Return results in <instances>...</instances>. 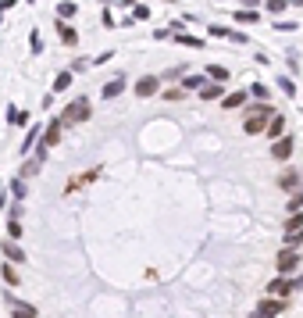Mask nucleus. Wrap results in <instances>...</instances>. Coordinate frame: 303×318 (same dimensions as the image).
I'll return each instance as SVG.
<instances>
[{
	"instance_id": "obj_1",
	"label": "nucleus",
	"mask_w": 303,
	"mask_h": 318,
	"mask_svg": "<svg viewBox=\"0 0 303 318\" xmlns=\"http://www.w3.org/2000/svg\"><path fill=\"white\" fill-rule=\"evenodd\" d=\"M271 115H275V107H271V104H253V107L246 111V118H243V129H246L250 136H260V133L268 129Z\"/></svg>"
},
{
	"instance_id": "obj_2",
	"label": "nucleus",
	"mask_w": 303,
	"mask_h": 318,
	"mask_svg": "<svg viewBox=\"0 0 303 318\" xmlns=\"http://www.w3.org/2000/svg\"><path fill=\"white\" fill-rule=\"evenodd\" d=\"M89 118V100L86 97H78V100H72L68 107H65V115L57 118L61 125H78V122H86Z\"/></svg>"
},
{
	"instance_id": "obj_3",
	"label": "nucleus",
	"mask_w": 303,
	"mask_h": 318,
	"mask_svg": "<svg viewBox=\"0 0 303 318\" xmlns=\"http://www.w3.org/2000/svg\"><path fill=\"white\" fill-rule=\"evenodd\" d=\"M275 265H278V272H282V275H293V272L303 265V257H300V250H289V247H286V250H278Z\"/></svg>"
},
{
	"instance_id": "obj_4",
	"label": "nucleus",
	"mask_w": 303,
	"mask_h": 318,
	"mask_svg": "<svg viewBox=\"0 0 303 318\" xmlns=\"http://www.w3.org/2000/svg\"><path fill=\"white\" fill-rule=\"evenodd\" d=\"M293 290H296V286H293V279H286V275H278V279L268 283V297H278V301H286Z\"/></svg>"
},
{
	"instance_id": "obj_5",
	"label": "nucleus",
	"mask_w": 303,
	"mask_h": 318,
	"mask_svg": "<svg viewBox=\"0 0 303 318\" xmlns=\"http://www.w3.org/2000/svg\"><path fill=\"white\" fill-rule=\"evenodd\" d=\"M253 311H260V315H268V318H278L282 311H286V301H278V297H264V301H257Z\"/></svg>"
},
{
	"instance_id": "obj_6",
	"label": "nucleus",
	"mask_w": 303,
	"mask_h": 318,
	"mask_svg": "<svg viewBox=\"0 0 303 318\" xmlns=\"http://www.w3.org/2000/svg\"><path fill=\"white\" fill-rule=\"evenodd\" d=\"M271 158H275V161H289V158H293V136L275 140V143H271Z\"/></svg>"
},
{
	"instance_id": "obj_7",
	"label": "nucleus",
	"mask_w": 303,
	"mask_h": 318,
	"mask_svg": "<svg viewBox=\"0 0 303 318\" xmlns=\"http://www.w3.org/2000/svg\"><path fill=\"white\" fill-rule=\"evenodd\" d=\"M211 36H221V40H232V43H246V36L239 32V29H228V25H211Z\"/></svg>"
},
{
	"instance_id": "obj_8",
	"label": "nucleus",
	"mask_w": 303,
	"mask_h": 318,
	"mask_svg": "<svg viewBox=\"0 0 303 318\" xmlns=\"http://www.w3.org/2000/svg\"><path fill=\"white\" fill-rule=\"evenodd\" d=\"M61 129H65V125L54 118V122L43 129V147H57V143H61Z\"/></svg>"
},
{
	"instance_id": "obj_9",
	"label": "nucleus",
	"mask_w": 303,
	"mask_h": 318,
	"mask_svg": "<svg viewBox=\"0 0 303 318\" xmlns=\"http://www.w3.org/2000/svg\"><path fill=\"white\" fill-rule=\"evenodd\" d=\"M278 186H282V193H296V190H300V172H296V168H289V172L278 179Z\"/></svg>"
},
{
	"instance_id": "obj_10",
	"label": "nucleus",
	"mask_w": 303,
	"mask_h": 318,
	"mask_svg": "<svg viewBox=\"0 0 303 318\" xmlns=\"http://www.w3.org/2000/svg\"><path fill=\"white\" fill-rule=\"evenodd\" d=\"M0 250H4V257H7L11 265H22V261H25V250H22V247H18L14 239H7V243H4Z\"/></svg>"
},
{
	"instance_id": "obj_11",
	"label": "nucleus",
	"mask_w": 303,
	"mask_h": 318,
	"mask_svg": "<svg viewBox=\"0 0 303 318\" xmlns=\"http://www.w3.org/2000/svg\"><path fill=\"white\" fill-rule=\"evenodd\" d=\"M160 89V79H153V76H147V79L136 82V97H153Z\"/></svg>"
},
{
	"instance_id": "obj_12",
	"label": "nucleus",
	"mask_w": 303,
	"mask_h": 318,
	"mask_svg": "<svg viewBox=\"0 0 303 318\" xmlns=\"http://www.w3.org/2000/svg\"><path fill=\"white\" fill-rule=\"evenodd\" d=\"M268 136H271V140H282V136H286V118H282V115H271V122H268Z\"/></svg>"
},
{
	"instance_id": "obj_13",
	"label": "nucleus",
	"mask_w": 303,
	"mask_h": 318,
	"mask_svg": "<svg viewBox=\"0 0 303 318\" xmlns=\"http://www.w3.org/2000/svg\"><path fill=\"white\" fill-rule=\"evenodd\" d=\"M221 89H225L221 82H204V86H200L196 93H200L204 100H218V97H221Z\"/></svg>"
},
{
	"instance_id": "obj_14",
	"label": "nucleus",
	"mask_w": 303,
	"mask_h": 318,
	"mask_svg": "<svg viewBox=\"0 0 303 318\" xmlns=\"http://www.w3.org/2000/svg\"><path fill=\"white\" fill-rule=\"evenodd\" d=\"M122 89H125V79L104 82V100H114V97H122Z\"/></svg>"
},
{
	"instance_id": "obj_15",
	"label": "nucleus",
	"mask_w": 303,
	"mask_h": 318,
	"mask_svg": "<svg viewBox=\"0 0 303 318\" xmlns=\"http://www.w3.org/2000/svg\"><path fill=\"white\" fill-rule=\"evenodd\" d=\"M246 97H250V93L235 89V93H228L225 100H221V107H225V111H232V107H243V104H246Z\"/></svg>"
},
{
	"instance_id": "obj_16",
	"label": "nucleus",
	"mask_w": 303,
	"mask_h": 318,
	"mask_svg": "<svg viewBox=\"0 0 303 318\" xmlns=\"http://www.w3.org/2000/svg\"><path fill=\"white\" fill-rule=\"evenodd\" d=\"M57 32H61V43H68V47H75L78 43V32L72 25H65V22H57Z\"/></svg>"
},
{
	"instance_id": "obj_17",
	"label": "nucleus",
	"mask_w": 303,
	"mask_h": 318,
	"mask_svg": "<svg viewBox=\"0 0 303 318\" xmlns=\"http://www.w3.org/2000/svg\"><path fill=\"white\" fill-rule=\"evenodd\" d=\"M11 318H36V308H29V304L14 301V304H11Z\"/></svg>"
},
{
	"instance_id": "obj_18",
	"label": "nucleus",
	"mask_w": 303,
	"mask_h": 318,
	"mask_svg": "<svg viewBox=\"0 0 303 318\" xmlns=\"http://www.w3.org/2000/svg\"><path fill=\"white\" fill-rule=\"evenodd\" d=\"M207 76H211L214 82H221V86H225V82L232 79V76H228V68H225V65H207Z\"/></svg>"
},
{
	"instance_id": "obj_19",
	"label": "nucleus",
	"mask_w": 303,
	"mask_h": 318,
	"mask_svg": "<svg viewBox=\"0 0 303 318\" xmlns=\"http://www.w3.org/2000/svg\"><path fill=\"white\" fill-rule=\"evenodd\" d=\"M7 236L14 239V243H18V239H22V218H14V215H11V218H7Z\"/></svg>"
},
{
	"instance_id": "obj_20",
	"label": "nucleus",
	"mask_w": 303,
	"mask_h": 318,
	"mask_svg": "<svg viewBox=\"0 0 303 318\" xmlns=\"http://www.w3.org/2000/svg\"><path fill=\"white\" fill-rule=\"evenodd\" d=\"M235 22H243V25H253V22H260V14H257V11H246V7H243V11H235Z\"/></svg>"
},
{
	"instance_id": "obj_21",
	"label": "nucleus",
	"mask_w": 303,
	"mask_h": 318,
	"mask_svg": "<svg viewBox=\"0 0 303 318\" xmlns=\"http://www.w3.org/2000/svg\"><path fill=\"white\" fill-rule=\"evenodd\" d=\"M4 283H7V286H18V283H22V279H18V268H14L11 261L4 265Z\"/></svg>"
},
{
	"instance_id": "obj_22",
	"label": "nucleus",
	"mask_w": 303,
	"mask_h": 318,
	"mask_svg": "<svg viewBox=\"0 0 303 318\" xmlns=\"http://www.w3.org/2000/svg\"><path fill=\"white\" fill-rule=\"evenodd\" d=\"M175 40H178L182 47H196V50H204V40H196V36H186V32H178Z\"/></svg>"
},
{
	"instance_id": "obj_23",
	"label": "nucleus",
	"mask_w": 303,
	"mask_h": 318,
	"mask_svg": "<svg viewBox=\"0 0 303 318\" xmlns=\"http://www.w3.org/2000/svg\"><path fill=\"white\" fill-rule=\"evenodd\" d=\"M296 211H303V190H296L289 197V215H296Z\"/></svg>"
},
{
	"instance_id": "obj_24",
	"label": "nucleus",
	"mask_w": 303,
	"mask_h": 318,
	"mask_svg": "<svg viewBox=\"0 0 303 318\" xmlns=\"http://www.w3.org/2000/svg\"><path fill=\"white\" fill-rule=\"evenodd\" d=\"M36 136H39V129H29V136L22 140V158H25V154L32 151V143H36Z\"/></svg>"
},
{
	"instance_id": "obj_25",
	"label": "nucleus",
	"mask_w": 303,
	"mask_h": 318,
	"mask_svg": "<svg viewBox=\"0 0 303 318\" xmlns=\"http://www.w3.org/2000/svg\"><path fill=\"white\" fill-rule=\"evenodd\" d=\"M72 79H75L72 72H61V76L54 79V89H68V86H72Z\"/></svg>"
},
{
	"instance_id": "obj_26",
	"label": "nucleus",
	"mask_w": 303,
	"mask_h": 318,
	"mask_svg": "<svg viewBox=\"0 0 303 318\" xmlns=\"http://www.w3.org/2000/svg\"><path fill=\"white\" fill-rule=\"evenodd\" d=\"M11 193H14L18 200H25V193H29V190H25V179H14V182H11Z\"/></svg>"
},
{
	"instance_id": "obj_27",
	"label": "nucleus",
	"mask_w": 303,
	"mask_h": 318,
	"mask_svg": "<svg viewBox=\"0 0 303 318\" xmlns=\"http://www.w3.org/2000/svg\"><path fill=\"white\" fill-rule=\"evenodd\" d=\"M147 18H150V7H147V4H139V7L132 11V22H147Z\"/></svg>"
},
{
	"instance_id": "obj_28",
	"label": "nucleus",
	"mask_w": 303,
	"mask_h": 318,
	"mask_svg": "<svg viewBox=\"0 0 303 318\" xmlns=\"http://www.w3.org/2000/svg\"><path fill=\"white\" fill-rule=\"evenodd\" d=\"M36 168H39V161H25V164H22V175H18V179H29V175H36Z\"/></svg>"
},
{
	"instance_id": "obj_29",
	"label": "nucleus",
	"mask_w": 303,
	"mask_h": 318,
	"mask_svg": "<svg viewBox=\"0 0 303 318\" xmlns=\"http://www.w3.org/2000/svg\"><path fill=\"white\" fill-rule=\"evenodd\" d=\"M286 7H289V0H268V11H271V14H282Z\"/></svg>"
},
{
	"instance_id": "obj_30",
	"label": "nucleus",
	"mask_w": 303,
	"mask_h": 318,
	"mask_svg": "<svg viewBox=\"0 0 303 318\" xmlns=\"http://www.w3.org/2000/svg\"><path fill=\"white\" fill-rule=\"evenodd\" d=\"M204 86V79L200 76H189V79H182V89H200Z\"/></svg>"
},
{
	"instance_id": "obj_31",
	"label": "nucleus",
	"mask_w": 303,
	"mask_h": 318,
	"mask_svg": "<svg viewBox=\"0 0 303 318\" xmlns=\"http://www.w3.org/2000/svg\"><path fill=\"white\" fill-rule=\"evenodd\" d=\"M57 14H61V18H72V14H75V4H72V0H65V4L57 7Z\"/></svg>"
},
{
	"instance_id": "obj_32",
	"label": "nucleus",
	"mask_w": 303,
	"mask_h": 318,
	"mask_svg": "<svg viewBox=\"0 0 303 318\" xmlns=\"http://www.w3.org/2000/svg\"><path fill=\"white\" fill-rule=\"evenodd\" d=\"M250 93H253V97H257V100H260V104H268V86H260V82H257V86H253V89H250Z\"/></svg>"
},
{
	"instance_id": "obj_33",
	"label": "nucleus",
	"mask_w": 303,
	"mask_h": 318,
	"mask_svg": "<svg viewBox=\"0 0 303 318\" xmlns=\"http://www.w3.org/2000/svg\"><path fill=\"white\" fill-rule=\"evenodd\" d=\"M278 86H282V93H286V97H296V82H293V79H282Z\"/></svg>"
},
{
	"instance_id": "obj_34",
	"label": "nucleus",
	"mask_w": 303,
	"mask_h": 318,
	"mask_svg": "<svg viewBox=\"0 0 303 318\" xmlns=\"http://www.w3.org/2000/svg\"><path fill=\"white\" fill-rule=\"evenodd\" d=\"M182 97H186V89H168L164 93V100H182Z\"/></svg>"
},
{
	"instance_id": "obj_35",
	"label": "nucleus",
	"mask_w": 303,
	"mask_h": 318,
	"mask_svg": "<svg viewBox=\"0 0 303 318\" xmlns=\"http://www.w3.org/2000/svg\"><path fill=\"white\" fill-rule=\"evenodd\" d=\"M75 72H86V58H75V61H72V76H75Z\"/></svg>"
},
{
	"instance_id": "obj_36",
	"label": "nucleus",
	"mask_w": 303,
	"mask_h": 318,
	"mask_svg": "<svg viewBox=\"0 0 303 318\" xmlns=\"http://www.w3.org/2000/svg\"><path fill=\"white\" fill-rule=\"evenodd\" d=\"M100 22H104V25H107V29H114V25H118V22H114V14H111V11H104V18H100Z\"/></svg>"
},
{
	"instance_id": "obj_37",
	"label": "nucleus",
	"mask_w": 303,
	"mask_h": 318,
	"mask_svg": "<svg viewBox=\"0 0 303 318\" xmlns=\"http://www.w3.org/2000/svg\"><path fill=\"white\" fill-rule=\"evenodd\" d=\"M243 4H246V11H257V4H260V0H243Z\"/></svg>"
},
{
	"instance_id": "obj_38",
	"label": "nucleus",
	"mask_w": 303,
	"mask_h": 318,
	"mask_svg": "<svg viewBox=\"0 0 303 318\" xmlns=\"http://www.w3.org/2000/svg\"><path fill=\"white\" fill-rule=\"evenodd\" d=\"M250 318H268V315H260V311H253V315H250Z\"/></svg>"
},
{
	"instance_id": "obj_39",
	"label": "nucleus",
	"mask_w": 303,
	"mask_h": 318,
	"mask_svg": "<svg viewBox=\"0 0 303 318\" xmlns=\"http://www.w3.org/2000/svg\"><path fill=\"white\" fill-rule=\"evenodd\" d=\"M164 4H175V0H164Z\"/></svg>"
},
{
	"instance_id": "obj_40",
	"label": "nucleus",
	"mask_w": 303,
	"mask_h": 318,
	"mask_svg": "<svg viewBox=\"0 0 303 318\" xmlns=\"http://www.w3.org/2000/svg\"><path fill=\"white\" fill-rule=\"evenodd\" d=\"M125 4H136V0H125Z\"/></svg>"
},
{
	"instance_id": "obj_41",
	"label": "nucleus",
	"mask_w": 303,
	"mask_h": 318,
	"mask_svg": "<svg viewBox=\"0 0 303 318\" xmlns=\"http://www.w3.org/2000/svg\"><path fill=\"white\" fill-rule=\"evenodd\" d=\"M293 4H303V0H293Z\"/></svg>"
},
{
	"instance_id": "obj_42",
	"label": "nucleus",
	"mask_w": 303,
	"mask_h": 318,
	"mask_svg": "<svg viewBox=\"0 0 303 318\" xmlns=\"http://www.w3.org/2000/svg\"><path fill=\"white\" fill-rule=\"evenodd\" d=\"M29 4H32V0H29Z\"/></svg>"
}]
</instances>
